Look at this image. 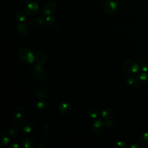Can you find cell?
I'll return each mask as SVG.
<instances>
[{"mask_svg":"<svg viewBox=\"0 0 148 148\" xmlns=\"http://www.w3.org/2000/svg\"><path fill=\"white\" fill-rule=\"evenodd\" d=\"M18 57L21 62L28 64L33 63L35 59L32 50L27 47L21 48L18 50Z\"/></svg>","mask_w":148,"mask_h":148,"instance_id":"6da1fadb","label":"cell"},{"mask_svg":"<svg viewBox=\"0 0 148 148\" xmlns=\"http://www.w3.org/2000/svg\"><path fill=\"white\" fill-rule=\"evenodd\" d=\"M32 75L34 79L38 82H42L45 79L46 72L44 68L40 64H34L31 70Z\"/></svg>","mask_w":148,"mask_h":148,"instance_id":"7a4b0ae2","label":"cell"},{"mask_svg":"<svg viewBox=\"0 0 148 148\" xmlns=\"http://www.w3.org/2000/svg\"><path fill=\"white\" fill-rule=\"evenodd\" d=\"M123 68L125 72L128 74H134L138 72L139 69L138 63L132 60L125 61L123 65Z\"/></svg>","mask_w":148,"mask_h":148,"instance_id":"3957f363","label":"cell"},{"mask_svg":"<svg viewBox=\"0 0 148 148\" xmlns=\"http://www.w3.org/2000/svg\"><path fill=\"white\" fill-rule=\"evenodd\" d=\"M14 121L21 130L25 132H30L33 130L34 124L29 120L21 118L18 120H14Z\"/></svg>","mask_w":148,"mask_h":148,"instance_id":"277c9868","label":"cell"},{"mask_svg":"<svg viewBox=\"0 0 148 148\" xmlns=\"http://www.w3.org/2000/svg\"><path fill=\"white\" fill-rule=\"evenodd\" d=\"M118 7V4L115 0H106L105 2L103 10L105 14L110 15L113 14L117 10Z\"/></svg>","mask_w":148,"mask_h":148,"instance_id":"5b68a950","label":"cell"},{"mask_svg":"<svg viewBox=\"0 0 148 148\" xmlns=\"http://www.w3.org/2000/svg\"><path fill=\"white\" fill-rule=\"evenodd\" d=\"M56 3L54 1H49L47 2L42 8V14L45 16L52 14L56 9Z\"/></svg>","mask_w":148,"mask_h":148,"instance_id":"8992f818","label":"cell"},{"mask_svg":"<svg viewBox=\"0 0 148 148\" xmlns=\"http://www.w3.org/2000/svg\"><path fill=\"white\" fill-rule=\"evenodd\" d=\"M25 13L29 16H34L39 11V5L36 2H31L27 3L24 8Z\"/></svg>","mask_w":148,"mask_h":148,"instance_id":"52a82bcc","label":"cell"},{"mask_svg":"<svg viewBox=\"0 0 148 148\" xmlns=\"http://www.w3.org/2000/svg\"><path fill=\"white\" fill-rule=\"evenodd\" d=\"M104 127V122L101 119H97L94 121L92 124L91 131L95 135H99L103 131Z\"/></svg>","mask_w":148,"mask_h":148,"instance_id":"ba28073f","label":"cell"},{"mask_svg":"<svg viewBox=\"0 0 148 148\" xmlns=\"http://www.w3.org/2000/svg\"><path fill=\"white\" fill-rule=\"evenodd\" d=\"M72 109V105L68 101L61 102L58 106V111L60 113L66 114L69 113Z\"/></svg>","mask_w":148,"mask_h":148,"instance_id":"9c48e42d","label":"cell"},{"mask_svg":"<svg viewBox=\"0 0 148 148\" xmlns=\"http://www.w3.org/2000/svg\"><path fill=\"white\" fill-rule=\"evenodd\" d=\"M17 32L18 35L21 38H25L28 33V28L27 25L23 23H20L17 25Z\"/></svg>","mask_w":148,"mask_h":148,"instance_id":"30bf717a","label":"cell"},{"mask_svg":"<svg viewBox=\"0 0 148 148\" xmlns=\"http://www.w3.org/2000/svg\"><path fill=\"white\" fill-rule=\"evenodd\" d=\"M102 117L106 120H111L114 116V112L111 108H105L101 113Z\"/></svg>","mask_w":148,"mask_h":148,"instance_id":"8fae6325","label":"cell"},{"mask_svg":"<svg viewBox=\"0 0 148 148\" xmlns=\"http://www.w3.org/2000/svg\"><path fill=\"white\" fill-rule=\"evenodd\" d=\"M25 112V110L23 106H17L13 112V121L21 119L23 117Z\"/></svg>","mask_w":148,"mask_h":148,"instance_id":"7c38bea8","label":"cell"},{"mask_svg":"<svg viewBox=\"0 0 148 148\" xmlns=\"http://www.w3.org/2000/svg\"><path fill=\"white\" fill-rule=\"evenodd\" d=\"M36 60L38 63L42 64L45 63L47 60V54L44 51H39L36 55Z\"/></svg>","mask_w":148,"mask_h":148,"instance_id":"4fadbf2b","label":"cell"},{"mask_svg":"<svg viewBox=\"0 0 148 148\" xmlns=\"http://www.w3.org/2000/svg\"><path fill=\"white\" fill-rule=\"evenodd\" d=\"M10 138L9 134L6 132H1L0 134V145L2 147H5L9 143Z\"/></svg>","mask_w":148,"mask_h":148,"instance_id":"5bb4252c","label":"cell"},{"mask_svg":"<svg viewBox=\"0 0 148 148\" xmlns=\"http://www.w3.org/2000/svg\"><path fill=\"white\" fill-rule=\"evenodd\" d=\"M135 79L139 83H146L148 82V74L145 72L138 73L135 76Z\"/></svg>","mask_w":148,"mask_h":148,"instance_id":"9a60e30c","label":"cell"},{"mask_svg":"<svg viewBox=\"0 0 148 148\" xmlns=\"http://www.w3.org/2000/svg\"><path fill=\"white\" fill-rule=\"evenodd\" d=\"M48 92L46 89L39 88L36 90V95L37 98L40 100H44L47 97Z\"/></svg>","mask_w":148,"mask_h":148,"instance_id":"2e32d148","label":"cell"},{"mask_svg":"<svg viewBox=\"0 0 148 148\" xmlns=\"http://www.w3.org/2000/svg\"><path fill=\"white\" fill-rule=\"evenodd\" d=\"M22 145L25 148H34L35 146L34 141L30 138H25L23 139Z\"/></svg>","mask_w":148,"mask_h":148,"instance_id":"e0dca14e","label":"cell"},{"mask_svg":"<svg viewBox=\"0 0 148 148\" xmlns=\"http://www.w3.org/2000/svg\"><path fill=\"white\" fill-rule=\"evenodd\" d=\"M139 142L142 146H146L148 145V132L142 134L139 138Z\"/></svg>","mask_w":148,"mask_h":148,"instance_id":"ac0fdd59","label":"cell"},{"mask_svg":"<svg viewBox=\"0 0 148 148\" xmlns=\"http://www.w3.org/2000/svg\"><path fill=\"white\" fill-rule=\"evenodd\" d=\"M14 17L16 18V20L18 21V22H20V23H22L23 22L25 18H26V16H25V13L22 12V11H17L14 14Z\"/></svg>","mask_w":148,"mask_h":148,"instance_id":"d6986e66","label":"cell"},{"mask_svg":"<svg viewBox=\"0 0 148 148\" xmlns=\"http://www.w3.org/2000/svg\"><path fill=\"white\" fill-rule=\"evenodd\" d=\"M46 23V20L40 17H38L34 18V24L37 27H42Z\"/></svg>","mask_w":148,"mask_h":148,"instance_id":"ffe728a7","label":"cell"},{"mask_svg":"<svg viewBox=\"0 0 148 148\" xmlns=\"http://www.w3.org/2000/svg\"><path fill=\"white\" fill-rule=\"evenodd\" d=\"M140 60V62H139L138 61H137V62L139 65V66L141 68L142 71L145 72H148V61H142V60Z\"/></svg>","mask_w":148,"mask_h":148,"instance_id":"44dd1931","label":"cell"},{"mask_svg":"<svg viewBox=\"0 0 148 148\" xmlns=\"http://www.w3.org/2000/svg\"><path fill=\"white\" fill-rule=\"evenodd\" d=\"M18 131V129L17 126L16 125H13L9 128V134L10 136L14 137L17 135Z\"/></svg>","mask_w":148,"mask_h":148,"instance_id":"7402d4cb","label":"cell"},{"mask_svg":"<svg viewBox=\"0 0 148 148\" xmlns=\"http://www.w3.org/2000/svg\"><path fill=\"white\" fill-rule=\"evenodd\" d=\"M36 107L40 110H44L47 108V103L44 100H40L37 102Z\"/></svg>","mask_w":148,"mask_h":148,"instance_id":"603a6c76","label":"cell"},{"mask_svg":"<svg viewBox=\"0 0 148 148\" xmlns=\"http://www.w3.org/2000/svg\"><path fill=\"white\" fill-rule=\"evenodd\" d=\"M88 114L89 115V116L92 118V119H95L98 117V114H99V112L97 109H94V108H92L91 109L89 110Z\"/></svg>","mask_w":148,"mask_h":148,"instance_id":"cb8c5ba5","label":"cell"},{"mask_svg":"<svg viewBox=\"0 0 148 148\" xmlns=\"http://www.w3.org/2000/svg\"><path fill=\"white\" fill-rule=\"evenodd\" d=\"M46 22L47 23V24L48 25H52L56 22V17L54 16H52L51 14L47 16H46Z\"/></svg>","mask_w":148,"mask_h":148,"instance_id":"d4e9b609","label":"cell"},{"mask_svg":"<svg viewBox=\"0 0 148 148\" xmlns=\"http://www.w3.org/2000/svg\"><path fill=\"white\" fill-rule=\"evenodd\" d=\"M114 146H115V147H117V148H125V147H127V146L125 142H124V141H122V140H120V141L117 142L116 143Z\"/></svg>","mask_w":148,"mask_h":148,"instance_id":"484cf974","label":"cell"},{"mask_svg":"<svg viewBox=\"0 0 148 148\" xmlns=\"http://www.w3.org/2000/svg\"><path fill=\"white\" fill-rule=\"evenodd\" d=\"M41 139L42 140H43V142H49V140H50L51 139V138H50V135L48 134H46V133H45V134H43L41 136Z\"/></svg>","mask_w":148,"mask_h":148,"instance_id":"4316f807","label":"cell"},{"mask_svg":"<svg viewBox=\"0 0 148 148\" xmlns=\"http://www.w3.org/2000/svg\"><path fill=\"white\" fill-rule=\"evenodd\" d=\"M136 79H135L133 77H128L127 79V82L130 85H135L136 84Z\"/></svg>","mask_w":148,"mask_h":148,"instance_id":"83f0119b","label":"cell"},{"mask_svg":"<svg viewBox=\"0 0 148 148\" xmlns=\"http://www.w3.org/2000/svg\"><path fill=\"white\" fill-rule=\"evenodd\" d=\"M105 124L106 125V126L108 127V128L109 129H112L114 125V123L112 121H111L110 120H108L106 121L105 122Z\"/></svg>","mask_w":148,"mask_h":148,"instance_id":"f1b7e54d","label":"cell"},{"mask_svg":"<svg viewBox=\"0 0 148 148\" xmlns=\"http://www.w3.org/2000/svg\"><path fill=\"white\" fill-rule=\"evenodd\" d=\"M9 147L10 148H18L19 147V145L17 143H14L12 144L10 146H9Z\"/></svg>","mask_w":148,"mask_h":148,"instance_id":"f546056e","label":"cell"},{"mask_svg":"<svg viewBox=\"0 0 148 148\" xmlns=\"http://www.w3.org/2000/svg\"><path fill=\"white\" fill-rule=\"evenodd\" d=\"M38 148H46V146L43 145H41V144H39L38 145H37L36 146Z\"/></svg>","mask_w":148,"mask_h":148,"instance_id":"4dcf8cb0","label":"cell"},{"mask_svg":"<svg viewBox=\"0 0 148 148\" xmlns=\"http://www.w3.org/2000/svg\"><path fill=\"white\" fill-rule=\"evenodd\" d=\"M131 147H132V148H136V147H139V146H138L136 143H133L132 145H131Z\"/></svg>","mask_w":148,"mask_h":148,"instance_id":"1f68e13d","label":"cell"},{"mask_svg":"<svg viewBox=\"0 0 148 148\" xmlns=\"http://www.w3.org/2000/svg\"><path fill=\"white\" fill-rule=\"evenodd\" d=\"M101 1H103V0H101Z\"/></svg>","mask_w":148,"mask_h":148,"instance_id":"d6a6232c","label":"cell"}]
</instances>
